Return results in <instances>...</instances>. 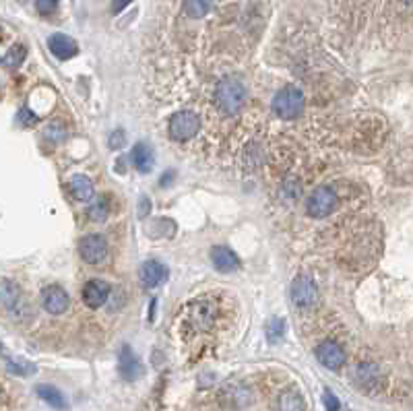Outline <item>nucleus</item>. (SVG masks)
Listing matches in <instances>:
<instances>
[{"mask_svg":"<svg viewBox=\"0 0 413 411\" xmlns=\"http://www.w3.org/2000/svg\"><path fill=\"white\" fill-rule=\"evenodd\" d=\"M83 302L89 306V308H99L106 304L108 296H110V285L106 281H99V279H91L89 283H85L83 287Z\"/></svg>","mask_w":413,"mask_h":411,"instance_id":"9b49d317","label":"nucleus"},{"mask_svg":"<svg viewBox=\"0 0 413 411\" xmlns=\"http://www.w3.org/2000/svg\"><path fill=\"white\" fill-rule=\"evenodd\" d=\"M215 317H217V306L207 298L192 300L186 310V321L194 330H209L215 325Z\"/></svg>","mask_w":413,"mask_h":411,"instance_id":"7ed1b4c3","label":"nucleus"},{"mask_svg":"<svg viewBox=\"0 0 413 411\" xmlns=\"http://www.w3.org/2000/svg\"><path fill=\"white\" fill-rule=\"evenodd\" d=\"M201 128V120L194 112L190 110H182V112H176L171 118H169V137L174 141H188L192 139Z\"/></svg>","mask_w":413,"mask_h":411,"instance_id":"20e7f679","label":"nucleus"},{"mask_svg":"<svg viewBox=\"0 0 413 411\" xmlns=\"http://www.w3.org/2000/svg\"><path fill=\"white\" fill-rule=\"evenodd\" d=\"M304 101H306V99H304L302 89L296 87V85H287V87H283V89L275 95V99H273V110H275V114H277L279 118H283V120H294V118H298V116L302 114Z\"/></svg>","mask_w":413,"mask_h":411,"instance_id":"f03ea898","label":"nucleus"},{"mask_svg":"<svg viewBox=\"0 0 413 411\" xmlns=\"http://www.w3.org/2000/svg\"><path fill=\"white\" fill-rule=\"evenodd\" d=\"M19 120H21L25 126H31V124H35V122H37V116H35V114H29V110H27V108H23V110L19 112Z\"/></svg>","mask_w":413,"mask_h":411,"instance_id":"7c9ffc66","label":"nucleus"},{"mask_svg":"<svg viewBox=\"0 0 413 411\" xmlns=\"http://www.w3.org/2000/svg\"><path fill=\"white\" fill-rule=\"evenodd\" d=\"M46 135H48V139H52V141H62V139L67 137V131H65V126H62L60 122H54V124H50V126L46 128Z\"/></svg>","mask_w":413,"mask_h":411,"instance_id":"bb28decb","label":"nucleus"},{"mask_svg":"<svg viewBox=\"0 0 413 411\" xmlns=\"http://www.w3.org/2000/svg\"><path fill=\"white\" fill-rule=\"evenodd\" d=\"M124 143H126L124 131H114V133L110 135V147H112V149H120V147H124Z\"/></svg>","mask_w":413,"mask_h":411,"instance_id":"cd10ccee","label":"nucleus"},{"mask_svg":"<svg viewBox=\"0 0 413 411\" xmlns=\"http://www.w3.org/2000/svg\"><path fill=\"white\" fill-rule=\"evenodd\" d=\"M108 213H110V209H108V203L103 199L97 201V203H93L89 207V211H87V215H89L91 221H106L108 219Z\"/></svg>","mask_w":413,"mask_h":411,"instance_id":"b1692460","label":"nucleus"},{"mask_svg":"<svg viewBox=\"0 0 413 411\" xmlns=\"http://www.w3.org/2000/svg\"><path fill=\"white\" fill-rule=\"evenodd\" d=\"M0 296H2V304H4V308H8V310H12V308L19 304V300H21V292H19V287H17L12 281H8V279H2Z\"/></svg>","mask_w":413,"mask_h":411,"instance_id":"aec40b11","label":"nucleus"},{"mask_svg":"<svg viewBox=\"0 0 413 411\" xmlns=\"http://www.w3.org/2000/svg\"><path fill=\"white\" fill-rule=\"evenodd\" d=\"M56 2L58 0H35V6L42 15H50L56 8Z\"/></svg>","mask_w":413,"mask_h":411,"instance_id":"c85d7f7f","label":"nucleus"},{"mask_svg":"<svg viewBox=\"0 0 413 411\" xmlns=\"http://www.w3.org/2000/svg\"><path fill=\"white\" fill-rule=\"evenodd\" d=\"M133 0H114V4H112V10L114 12H120V10H124L128 4H130Z\"/></svg>","mask_w":413,"mask_h":411,"instance_id":"2f4dec72","label":"nucleus"},{"mask_svg":"<svg viewBox=\"0 0 413 411\" xmlns=\"http://www.w3.org/2000/svg\"><path fill=\"white\" fill-rule=\"evenodd\" d=\"M337 203H339L337 192H335L330 186H319V188L310 194V199H308V203H306V211H308L310 217L323 219V217H329L330 213L335 211Z\"/></svg>","mask_w":413,"mask_h":411,"instance_id":"39448f33","label":"nucleus"},{"mask_svg":"<svg viewBox=\"0 0 413 411\" xmlns=\"http://www.w3.org/2000/svg\"><path fill=\"white\" fill-rule=\"evenodd\" d=\"M221 399H224V403H226L228 408L240 410V408H246L248 403H250V391H246L244 387H238V385L226 387Z\"/></svg>","mask_w":413,"mask_h":411,"instance_id":"f3484780","label":"nucleus"},{"mask_svg":"<svg viewBox=\"0 0 413 411\" xmlns=\"http://www.w3.org/2000/svg\"><path fill=\"white\" fill-rule=\"evenodd\" d=\"M279 411H306L304 399L298 391L287 389L279 395Z\"/></svg>","mask_w":413,"mask_h":411,"instance_id":"6ab92c4d","label":"nucleus"},{"mask_svg":"<svg viewBox=\"0 0 413 411\" xmlns=\"http://www.w3.org/2000/svg\"><path fill=\"white\" fill-rule=\"evenodd\" d=\"M139 279H141V285L143 287H158L160 283H164L167 279V269L165 265H162L160 260H147L143 262L141 271H139Z\"/></svg>","mask_w":413,"mask_h":411,"instance_id":"f8f14e48","label":"nucleus"},{"mask_svg":"<svg viewBox=\"0 0 413 411\" xmlns=\"http://www.w3.org/2000/svg\"><path fill=\"white\" fill-rule=\"evenodd\" d=\"M211 260L215 265L217 271L221 273H232L240 269V258L236 256V252H232L228 246H215L211 250Z\"/></svg>","mask_w":413,"mask_h":411,"instance_id":"4468645a","label":"nucleus"},{"mask_svg":"<svg viewBox=\"0 0 413 411\" xmlns=\"http://www.w3.org/2000/svg\"><path fill=\"white\" fill-rule=\"evenodd\" d=\"M213 0H186L184 2V10L190 19H201L211 10Z\"/></svg>","mask_w":413,"mask_h":411,"instance_id":"412c9836","label":"nucleus"},{"mask_svg":"<svg viewBox=\"0 0 413 411\" xmlns=\"http://www.w3.org/2000/svg\"><path fill=\"white\" fill-rule=\"evenodd\" d=\"M69 188H71L73 196H75L77 201H81V203L91 201V199H93V192H95L93 182H91L87 176H83V174H77V176H73V178H71Z\"/></svg>","mask_w":413,"mask_h":411,"instance_id":"dca6fc26","label":"nucleus"},{"mask_svg":"<svg viewBox=\"0 0 413 411\" xmlns=\"http://www.w3.org/2000/svg\"><path fill=\"white\" fill-rule=\"evenodd\" d=\"M48 48H50V52H52L58 60H69V58L77 56V52H79L77 42H75L73 37L65 35V33H54V35H50Z\"/></svg>","mask_w":413,"mask_h":411,"instance_id":"ddd939ff","label":"nucleus"},{"mask_svg":"<svg viewBox=\"0 0 413 411\" xmlns=\"http://www.w3.org/2000/svg\"><path fill=\"white\" fill-rule=\"evenodd\" d=\"M6 370L10 372V374H17V376H29V374H33L35 372V366L33 364H29V362H25V360H12V358H8L6 355Z\"/></svg>","mask_w":413,"mask_h":411,"instance_id":"5701e85b","label":"nucleus"},{"mask_svg":"<svg viewBox=\"0 0 413 411\" xmlns=\"http://www.w3.org/2000/svg\"><path fill=\"white\" fill-rule=\"evenodd\" d=\"M79 254L85 262L89 265H97L101 262L106 256H108V242L103 236L99 234H91V236H85L79 244Z\"/></svg>","mask_w":413,"mask_h":411,"instance_id":"0eeeda50","label":"nucleus"},{"mask_svg":"<svg viewBox=\"0 0 413 411\" xmlns=\"http://www.w3.org/2000/svg\"><path fill=\"white\" fill-rule=\"evenodd\" d=\"M319 300V287L312 277L298 275L292 283V302L298 308H312Z\"/></svg>","mask_w":413,"mask_h":411,"instance_id":"423d86ee","label":"nucleus"},{"mask_svg":"<svg viewBox=\"0 0 413 411\" xmlns=\"http://www.w3.org/2000/svg\"><path fill=\"white\" fill-rule=\"evenodd\" d=\"M155 164V158H153V149L145 143H137L133 147V165L141 171V174H147L153 169Z\"/></svg>","mask_w":413,"mask_h":411,"instance_id":"2eb2a0df","label":"nucleus"},{"mask_svg":"<svg viewBox=\"0 0 413 411\" xmlns=\"http://www.w3.org/2000/svg\"><path fill=\"white\" fill-rule=\"evenodd\" d=\"M283 330H285V323L281 319H271L267 323V337L271 343H277L283 337Z\"/></svg>","mask_w":413,"mask_h":411,"instance_id":"393cba45","label":"nucleus"},{"mask_svg":"<svg viewBox=\"0 0 413 411\" xmlns=\"http://www.w3.org/2000/svg\"><path fill=\"white\" fill-rule=\"evenodd\" d=\"M401 2H413V0H401Z\"/></svg>","mask_w":413,"mask_h":411,"instance_id":"473e14b6","label":"nucleus"},{"mask_svg":"<svg viewBox=\"0 0 413 411\" xmlns=\"http://www.w3.org/2000/svg\"><path fill=\"white\" fill-rule=\"evenodd\" d=\"M69 302H71L69 294L58 285H50L42 292V306L48 314H54V317L65 314L69 308Z\"/></svg>","mask_w":413,"mask_h":411,"instance_id":"6e6552de","label":"nucleus"},{"mask_svg":"<svg viewBox=\"0 0 413 411\" xmlns=\"http://www.w3.org/2000/svg\"><path fill=\"white\" fill-rule=\"evenodd\" d=\"M357 378L362 380V385H364V383H366V385H372V383L378 378V370H376V366H372V364L360 366V368H357Z\"/></svg>","mask_w":413,"mask_h":411,"instance_id":"a878e982","label":"nucleus"},{"mask_svg":"<svg viewBox=\"0 0 413 411\" xmlns=\"http://www.w3.org/2000/svg\"><path fill=\"white\" fill-rule=\"evenodd\" d=\"M323 401H325V408L327 411H339L341 408V403H339V399L330 393V391H325V395H323Z\"/></svg>","mask_w":413,"mask_h":411,"instance_id":"c756f323","label":"nucleus"},{"mask_svg":"<svg viewBox=\"0 0 413 411\" xmlns=\"http://www.w3.org/2000/svg\"><path fill=\"white\" fill-rule=\"evenodd\" d=\"M215 101L226 114H236L246 101V87L238 79H224L215 89Z\"/></svg>","mask_w":413,"mask_h":411,"instance_id":"f257e3e1","label":"nucleus"},{"mask_svg":"<svg viewBox=\"0 0 413 411\" xmlns=\"http://www.w3.org/2000/svg\"><path fill=\"white\" fill-rule=\"evenodd\" d=\"M25 56H27V48L21 46V44H17V46H12V48L4 54L2 65H4L6 69H17V67L25 60Z\"/></svg>","mask_w":413,"mask_h":411,"instance_id":"4be33fe9","label":"nucleus"},{"mask_svg":"<svg viewBox=\"0 0 413 411\" xmlns=\"http://www.w3.org/2000/svg\"><path fill=\"white\" fill-rule=\"evenodd\" d=\"M317 358L319 362L329 368V370H339L343 364H345V351L339 343L335 341H323L319 347H317Z\"/></svg>","mask_w":413,"mask_h":411,"instance_id":"1a4fd4ad","label":"nucleus"},{"mask_svg":"<svg viewBox=\"0 0 413 411\" xmlns=\"http://www.w3.org/2000/svg\"><path fill=\"white\" fill-rule=\"evenodd\" d=\"M118 372L124 380H137L143 374V366L139 362V358L133 353V349L128 345H122L120 355H118Z\"/></svg>","mask_w":413,"mask_h":411,"instance_id":"9d476101","label":"nucleus"},{"mask_svg":"<svg viewBox=\"0 0 413 411\" xmlns=\"http://www.w3.org/2000/svg\"><path fill=\"white\" fill-rule=\"evenodd\" d=\"M37 395H40L42 401H46V403H48L50 408H54V410H65V408H67L65 395H62L56 387H52V385H40V387H37Z\"/></svg>","mask_w":413,"mask_h":411,"instance_id":"a211bd4d","label":"nucleus"}]
</instances>
